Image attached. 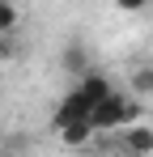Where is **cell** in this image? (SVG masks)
<instances>
[{"label": "cell", "mask_w": 153, "mask_h": 157, "mask_svg": "<svg viewBox=\"0 0 153 157\" xmlns=\"http://www.w3.org/2000/svg\"><path fill=\"white\" fill-rule=\"evenodd\" d=\"M9 55H13V43H9V38H0V64H4Z\"/></svg>", "instance_id": "52a82bcc"}, {"label": "cell", "mask_w": 153, "mask_h": 157, "mask_svg": "<svg viewBox=\"0 0 153 157\" xmlns=\"http://www.w3.org/2000/svg\"><path fill=\"white\" fill-rule=\"evenodd\" d=\"M132 98H153V64H140L132 72Z\"/></svg>", "instance_id": "5b68a950"}, {"label": "cell", "mask_w": 153, "mask_h": 157, "mask_svg": "<svg viewBox=\"0 0 153 157\" xmlns=\"http://www.w3.org/2000/svg\"><path fill=\"white\" fill-rule=\"evenodd\" d=\"M89 123H94L98 132H124V128L145 123V106H140V98H132V94H111L106 102L94 106Z\"/></svg>", "instance_id": "6da1fadb"}, {"label": "cell", "mask_w": 153, "mask_h": 157, "mask_svg": "<svg viewBox=\"0 0 153 157\" xmlns=\"http://www.w3.org/2000/svg\"><path fill=\"white\" fill-rule=\"evenodd\" d=\"M102 157H106V153H102Z\"/></svg>", "instance_id": "ba28073f"}, {"label": "cell", "mask_w": 153, "mask_h": 157, "mask_svg": "<svg viewBox=\"0 0 153 157\" xmlns=\"http://www.w3.org/2000/svg\"><path fill=\"white\" fill-rule=\"evenodd\" d=\"M119 144H124L128 157H153V128H149V123L124 128V132H119Z\"/></svg>", "instance_id": "3957f363"}, {"label": "cell", "mask_w": 153, "mask_h": 157, "mask_svg": "<svg viewBox=\"0 0 153 157\" xmlns=\"http://www.w3.org/2000/svg\"><path fill=\"white\" fill-rule=\"evenodd\" d=\"M51 132H55V140H60L64 149H85V144L98 136V128H94L89 119H51Z\"/></svg>", "instance_id": "7a4b0ae2"}, {"label": "cell", "mask_w": 153, "mask_h": 157, "mask_svg": "<svg viewBox=\"0 0 153 157\" xmlns=\"http://www.w3.org/2000/svg\"><path fill=\"white\" fill-rule=\"evenodd\" d=\"M17 26H22V9H17V0H0V38H13Z\"/></svg>", "instance_id": "277c9868"}, {"label": "cell", "mask_w": 153, "mask_h": 157, "mask_svg": "<svg viewBox=\"0 0 153 157\" xmlns=\"http://www.w3.org/2000/svg\"><path fill=\"white\" fill-rule=\"evenodd\" d=\"M115 9H119V13H145L149 0H115Z\"/></svg>", "instance_id": "8992f818"}]
</instances>
